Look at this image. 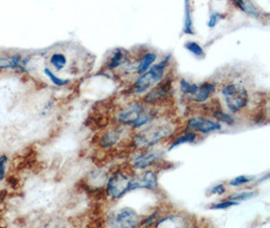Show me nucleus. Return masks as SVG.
Instances as JSON below:
<instances>
[{
  "instance_id": "nucleus-1",
  "label": "nucleus",
  "mask_w": 270,
  "mask_h": 228,
  "mask_svg": "<svg viewBox=\"0 0 270 228\" xmlns=\"http://www.w3.org/2000/svg\"><path fill=\"white\" fill-rule=\"evenodd\" d=\"M174 132V127L171 123L159 122L150 123L147 128L141 130L133 137V144L136 148H149L158 144L165 138L170 137Z\"/></svg>"
},
{
  "instance_id": "nucleus-2",
  "label": "nucleus",
  "mask_w": 270,
  "mask_h": 228,
  "mask_svg": "<svg viewBox=\"0 0 270 228\" xmlns=\"http://www.w3.org/2000/svg\"><path fill=\"white\" fill-rule=\"evenodd\" d=\"M154 117V113L146 109L142 104L134 103L122 109L116 116V120L123 126L141 128L149 125Z\"/></svg>"
},
{
  "instance_id": "nucleus-3",
  "label": "nucleus",
  "mask_w": 270,
  "mask_h": 228,
  "mask_svg": "<svg viewBox=\"0 0 270 228\" xmlns=\"http://www.w3.org/2000/svg\"><path fill=\"white\" fill-rule=\"evenodd\" d=\"M225 99L226 105L231 113H238L247 107L249 103V94L245 86L240 83H230L221 90Z\"/></svg>"
},
{
  "instance_id": "nucleus-4",
  "label": "nucleus",
  "mask_w": 270,
  "mask_h": 228,
  "mask_svg": "<svg viewBox=\"0 0 270 228\" xmlns=\"http://www.w3.org/2000/svg\"><path fill=\"white\" fill-rule=\"evenodd\" d=\"M170 60V55L165 57L164 60L157 63L154 66H152L146 73L139 76V78L135 81L133 88L136 93H143L147 91L149 88H151L154 84L159 83L164 76L165 69L168 65V62Z\"/></svg>"
},
{
  "instance_id": "nucleus-5",
  "label": "nucleus",
  "mask_w": 270,
  "mask_h": 228,
  "mask_svg": "<svg viewBox=\"0 0 270 228\" xmlns=\"http://www.w3.org/2000/svg\"><path fill=\"white\" fill-rule=\"evenodd\" d=\"M110 228H137L141 223V217L131 207H122L111 212L107 219Z\"/></svg>"
},
{
  "instance_id": "nucleus-6",
  "label": "nucleus",
  "mask_w": 270,
  "mask_h": 228,
  "mask_svg": "<svg viewBox=\"0 0 270 228\" xmlns=\"http://www.w3.org/2000/svg\"><path fill=\"white\" fill-rule=\"evenodd\" d=\"M131 178L132 177H129L127 174L120 170L114 173L107 184L108 196L113 200L119 199L124 196L128 192H130Z\"/></svg>"
},
{
  "instance_id": "nucleus-7",
  "label": "nucleus",
  "mask_w": 270,
  "mask_h": 228,
  "mask_svg": "<svg viewBox=\"0 0 270 228\" xmlns=\"http://www.w3.org/2000/svg\"><path fill=\"white\" fill-rule=\"evenodd\" d=\"M222 129V125L216 121L202 118V117H194L188 121L186 124V131L191 132H198V133H203L207 134L211 132H216L220 131Z\"/></svg>"
},
{
  "instance_id": "nucleus-8",
  "label": "nucleus",
  "mask_w": 270,
  "mask_h": 228,
  "mask_svg": "<svg viewBox=\"0 0 270 228\" xmlns=\"http://www.w3.org/2000/svg\"><path fill=\"white\" fill-rule=\"evenodd\" d=\"M158 188V178L154 170H146L140 176L132 177L130 191L138 189L146 190H156Z\"/></svg>"
},
{
  "instance_id": "nucleus-9",
  "label": "nucleus",
  "mask_w": 270,
  "mask_h": 228,
  "mask_svg": "<svg viewBox=\"0 0 270 228\" xmlns=\"http://www.w3.org/2000/svg\"><path fill=\"white\" fill-rule=\"evenodd\" d=\"M162 155L163 151L161 150H147L143 153H140L134 157L132 161L133 167L139 170L146 169L154 165L155 163H157L159 159L162 157Z\"/></svg>"
},
{
  "instance_id": "nucleus-10",
  "label": "nucleus",
  "mask_w": 270,
  "mask_h": 228,
  "mask_svg": "<svg viewBox=\"0 0 270 228\" xmlns=\"http://www.w3.org/2000/svg\"><path fill=\"white\" fill-rule=\"evenodd\" d=\"M171 90V80L166 79L162 82H160L158 85H156L154 88H152L146 96H145V102L155 105L158 102L164 100Z\"/></svg>"
},
{
  "instance_id": "nucleus-11",
  "label": "nucleus",
  "mask_w": 270,
  "mask_h": 228,
  "mask_svg": "<svg viewBox=\"0 0 270 228\" xmlns=\"http://www.w3.org/2000/svg\"><path fill=\"white\" fill-rule=\"evenodd\" d=\"M155 228H188V222L181 215H169L158 219Z\"/></svg>"
},
{
  "instance_id": "nucleus-12",
  "label": "nucleus",
  "mask_w": 270,
  "mask_h": 228,
  "mask_svg": "<svg viewBox=\"0 0 270 228\" xmlns=\"http://www.w3.org/2000/svg\"><path fill=\"white\" fill-rule=\"evenodd\" d=\"M216 89V84L213 82H202L201 84H198V87L195 91V93L193 94L190 100L196 103H204L206 102L212 93Z\"/></svg>"
},
{
  "instance_id": "nucleus-13",
  "label": "nucleus",
  "mask_w": 270,
  "mask_h": 228,
  "mask_svg": "<svg viewBox=\"0 0 270 228\" xmlns=\"http://www.w3.org/2000/svg\"><path fill=\"white\" fill-rule=\"evenodd\" d=\"M122 135V130L119 128L108 131L99 139V145L101 148H111L114 147L116 143L120 140Z\"/></svg>"
},
{
  "instance_id": "nucleus-14",
  "label": "nucleus",
  "mask_w": 270,
  "mask_h": 228,
  "mask_svg": "<svg viewBox=\"0 0 270 228\" xmlns=\"http://www.w3.org/2000/svg\"><path fill=\"white\" fill-rule=\"evenodd\" d=\"M128 61V51L121 48L116 49V51L114 52L113 56L111 57L110 61H109V69L113 70L116 69L117 67H119L120 65L124 64Z\"/></svg>"
},
{
  "instance_id": "nucleus-15",
  "label": "nucleus",
  "mask_w": 270,
  "mask_h": 228,
  "mask_svg": "<svg viewBox=\"0 0 270 228\" xmlns=\"http://www.w3.org/2000/svg\"><path fill=\"white\" fill-rule=\"evenodd\" d=\"M156 59H157V55L155 53H147V54H145L141 58L138 66H137L138 74L142 75V74L146 73L152 67V65L156 61Z\"/></svg>"
},
{
  "instance_id": "nucleus-16",
  "label": "nucleus",
  "mask_w": 270,
  "mask_h": 228,
  "mask_svg": "<svg viewBox=\"0 0 270 228\" xmlns=\"http://www.w3.org/2000/svg\"><path fill=\"white\" fill-rule=\"evenodd\" d=\"M234 4L239 7L243 12L247 13L250 16L258 17L259 16V10L251 1H244V0H235Z\"/></svg>"
},
{
  "instance_id": "nucleus-17",
  "label": "nucleus",
  "mask_w": 270,
  "mask_h": 228,
  "mask_svg": "<svg viewBox=\"0 0 270 228\" xmlns=\"http://www.w3.org/2000/svg\"><path fill=\"white\" fill-rule=\"evenodd\" d=\"M185 10H184V26H183V33L186 35H194L193 30V16H192V8L190 1L184 2Z\"/></svg>"
},
{
  "instance_id": "nucleus-18",
  "label": "nucleus",
  "mask_w": 270,
  "mask_h": 228,
  "mask_svg": "<svg viewBox=\"0 0 270 228\" xmlns=\"http://www.w3.org/2000/svg\"><path fill=\"white\" fill-rule=\"evenodd\" d=\"M196 138H197V136H196L195 133H193V132H188V133L183 134L182 136L177 137V138L171 143V145L169 146L168 151H171L172 149H174V148H176L177 146H180V145H182V144L193 143V142H194V141L196 140Z\"/></svg>"
},
{
  "instance_id": "nucleus-19",
  "label": "nucleus",
  "mask_w": 270,
  "mask_h": 228,
  "mask_svg": "<svg viewBox=\"0 0 270 228\" xmlns=\"http://www.w3.org/2000/svg\"><path fill=\"white\" fill-rule=\"evenodd\" d=\"M50 63L56 70H62L67 64V59L62 53H54L50 58Z\"/></svg>"
},
{
  "instance_id": "nucleus-20",
  "label": "nucleus",
  "mask_w": 270,
  "mask_h": 228,
  "mask_svg": "<svg viewBox=\"0 0 270 228\" xmlns=\"http://www.w3.org/2000/svg\"><path fill=\"white\" fill-rule=\"evenodd\" d=\"M184 47H185V49L189 52H191L193 55H194L197 58H203L204 55H205L204 54V50L202 49V47L198 43L190 41V42L185 43Z\"/></svg>"
},
{
  "instance_id": "nucleus-21",
  "label": "nucleus",
  "mask_w": 270,
  "mask_h": 228,
  "mask_svg": "<svg viewBox=\"0 0 270 228\" xmlns=\"http://www.w3.org/2000/svg\"><path fill=\"white\" fill-rule=\"evenodd\" d=\"M179 85H180V91L183 94L189 96L190 98L195 93V91H196V89L198 87V84H196V83H191L186 79H181Z\"/></svg>"
},
{
  "instance_id": "nucleus-22",
  "label": "nucleus",
  "mask_w": 270,
  "mask_h": 228,
  "mask_svg": "<svg viewBox=\"0 0 270 228\" xmlns=\"http://www.w3.org/2000/svg\"><path fill=\"white\" fill-rule=\"evenodd\" d=\"M213 116L217 119L218 123H224L228 126L235 125V118L233 115L225 113L223 111H216Z\"/></svg>"
},
{
  "instance_id": "nucleus-23",
  "label": "nucleus",
  "mask_w": 270,
  "mask_h": 228,
  "mask_svg": "<svg viewBox=\"0 0 270 228\" xmlns=\"http://www.w3.org/2000/svg\"><path fill=\"white\" fill-rule=\"evenodd\" d=\"M256 195L255 192L253 191H245V192H241V193H237V194H234L231 195L228 200H231V201H235V202H242V201H247L249 199H252L254 198Z\"/></svg>"
},
{
  "instance_id": "nucleus-24",
  "label": "nucleus",
  "mask_w": 270,
  "mask_h": 228,
  "mask_svg": "<svg viewBox=\"0 0 270 228\" xmlns=\"http://www.w3.org/2000/svg\"><path fill=\"white\" fill-rule=\"evenodd\" d=\"M44 73L51 80V82L53 84H55L57 86H64V85H66V84L69 83V80L68 79H63V78L58 77L56 74H54L52 72V70L49 69V68H45L44 69Z\"/></svg>"
},
{
  "instance_id": "nucleus-25",
  "label": "nucleus",
  "mask_w": 270,
  "mask_h": 228,
  "mask_svg": "<svg viewBox=\"0 0 270 228\" xmlns=\"http://www.w3.org/2000/svg\"><path fill=\"white\" fill-rule=\"evenodd\" d=\"M254 181V178L253 177H249V176H239V177H236L234 178L233 180L230 181V186L232 187H241V186H244L246 184H249L251 182Z\"/></svg>"
},
{
  "instance_id": "nucleus-26",
  "label": "nucleus",
  "mask_w": 270,
  "mask_h": 228,
  "mask_svg": "<svg viewBox=\"0 0 270 228\" xmlns=\"http://www.w3.org/2000/svg\"><path fill=\"white\" fill-rule=\"evenodd\" d=\"M237 205H239L238 202L231 201V200H224V201H221L218 203H214L210 207V209L211 210H226V209H229L233 206H237Z\"/></svg>"
},
{
  "instance_id": "nucleus-27",
  "label": "nucleus",
  "mask_w": 270,
  "mask_h": 228,
  "mask_svg": "<svg viewBox=\"0 0 270 228\" xmlns=\"http://www.w3.org/2000/svg\"><path fill=\"white\" fill-rule=\"evenodd\" d=\"M8 163L7 155H0V181H3L6 174V165Z\"/></svg>"
},
{
  "instance_id": "nucleus-28",
  "label": "nucleus",
  "mask_w": 270,
  "mask_h": 228,
  "mask_svg": "<svg viewBox=\"0 0 270 228\" xmlns=\"http://www.w3.org/2000/svg\"><path fill=\"white\" fill-rule=\"evenodd\" d=\"M158 219H159L158 218V213L155 212L152 215H150L149 217H147L146 219H144V221H142L140 223V225H143L145 227H151L153 224H155L157 222Z\"/></svg>"
},
{
  "instance_id": "nucleus-29",
  "label": "nucleus",
  "mask_w": 270,
  "mask_h": 228,
  "mask_svg": "<svg viewBox=\"0 0 270 228\" xmlns=\"http://www.w3.org/2000/svg\"><path fill=\"white\" fill-rule=\"evenodd\" d=\"M221 18H222V14L220 12L216 11V12L212 13L210 18H209V22H207L209 28H215Z\"/></svg>"
},
{
  "instance_id": "nucleus-30",
  "label": "nucleus",
  "mask_w": 270,
  "mask_h": 228,
  "mask_svg": "<svg viewBox=\"0 0 270 228\" xmlns=\"http://www.w3.org/2000/svg\"><path fill=\"white\" fill-rule=\"evenodd\" d=\"M6 68H13V62L12 59L0 57V70L6 69Z\"/></svg>"
},
{
  "instance_id": "nucleus-31",
  "label": "nucleus",
  "mask_w": 270,
  "mask_h": 228,
  "mask_svg": "<svg viewBox=\"0 0 270 228\" xmlns=\"http://www.w3.org/2000/svg\"><path fill=\"white\" fill-rule=\"evenodd\" d=\"M226 192V187L224 184H219L214 186L211 190H210V194H214V195H223Z\"/></svg>"
}]
</instances>
